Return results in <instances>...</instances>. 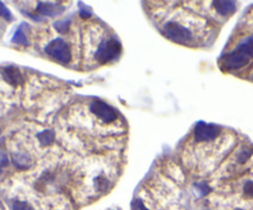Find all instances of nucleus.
Returning <instances> with one entry per match:
<instances>
[{
    "instance_id": "f257e3e1",
    "label": "nucleus",
    "mask_w": 253,
    "mask_h": 210,
    "mask_svg": "<svg viewBox=\"0 0 253 210\" xmlns=\"http://www.w3.org/2000/svg\"><path fill=\"white\" fill-rule=\"evenodd\" d=\"M120 51L121 45L119 42V40L115 39V37H111V39L105 40V41H102L99 45L97 53H95V58H97L99 64H105L107 62L113 61L115 57H118Z\"/></svg>"
},
{
    "instance_id": "f03ea898",
    "label": "nucleus",
    "mask_w": 253,
    "mask_h": 210,
    "mask_svg": "<svg viewBox=\"0 0 253 210\" xmlns=\"http://www.w3.org/2000/svg\"><path fill=\"white\" fill-rule=\"evenodd\" d=\"M164 35L171 41L180 45H189L193 41V33L184 26L179 25L174 21H169L164 25Z\"/></svg>"
},
{
    "instance_id": "7ed1b4c3",
    "label": "nucleus",
    "mask_w": 253,
    "mask_h": 210,
    "mask_svg": "<svg viewBox=\"0 0 253 210\" xmlns=\"http://www.w3.org/2000/svg\"><path fill=\"white\" fill-rule=\"evenodd\" d=\"M45 52L62 64L71 62V50L63 39H54L45 47Z\"/></svg>"
},
{
    "instance_id": "20e7f679",
    "label": "nucleus",
    "mask_w": 253,
    "mask_h": 210,
    "mask_svg": "<svg viewBox=\"0 0 253 210\" xmlns=\"http://www.w3.org/2000/svg\"><path fill=\"white\" fill-rule=\"evenodd\" d=\"M89 108L90 111H92L95 116H98L100 120L104 121V123H113V121H115L116 119H118V113H116L115 109L104 102L94 100V102L90 104Z\"/></svg>"
},
{
    "instance_id": "39448f33",
    "label": "nucleus",
    "mask_w": 253,
    "mask_h": 210,
    "mask_svg": "<svg viewBox=\"0 0 253 210\" xmlns=\"http://www.w3.org/2000/svg\"><path fill=\"white\" fill-rule=\"evenodd\" d=\"M221 132V129L216 125H210L205 123H198L194 129V138L198 142L212 141Z\"/></svg>"
},
{
    "instance_id": "423d86ee",
    "label": "nucleus",
    "mask_w": 253,
    "mask_h": 210,
    "mask_svg": "<svg viewBox=\"0 0 253 210\" xmlns=\"http://www.w3.org/2000/svg\"><path fill=\"white\" fill-rule=\"evenodd\" d=\"M0 72H1V77L5 80L6 84L11 85V87H19V85L24 84L23 73L20 72V69L18 67H4V68H1Z\"/></svg>"
},
{
    "instance_id": "0eeeda50",
    "label": "nucleus",
    "mask_w": 253,
    "mask_h": 210,
    "mask_svg": "<svg viewBox=\"0 0 253 210\" xmlns=\"http://www.w3.org/2000/svg\"><path fill=\"white\" fill-rule=\"evenodd\" d=\"M221 63H223V66L225 67L226 69H240L248 66L250 61H248V58H246L245 56H242V54L237 53V52L235 51H231L230 53L224 56Z\"/></svg>"
},
{
    "instance_id": "6e6552de",
    "label": "nucleus",
    "mask_w": 253,
    "mask_h": 210,
    "mask_svg": "<svg viewBox=\"0 0 253 210\" xmlns=\"http://www.w3.org/2000/svg\"><path fill=\"white\" fill-rule=\"evenodd\" d=\"M64 9H66L64 6L54 3H39L36 10H37V13L44 16H56L63 13Z\"/></svg>"
},
{
    "instance_id": "1a4fd4ad",
    "label": "nucleus",
    "mask_w": 253,
    "mask_h": 210,
    "mask_svg": "<svg viewBox=\"0 0 253 210\" xmlns=\"http://www.w3.org/2000/svg\"><path fill=\"white\" fill-rule=\"evenodd\" d=\"M11 159L19 169H28L32 164V158L30 155L24 154V152H14L11 155Z\"/></svg>"
},
{
    "instance_id": "9d476101",
    "label": "nucleus",
    "mask_w": 253,
    "mask_h": 210,
    "mask_svg": "<svg viewBox=\"0 0 253 210\" xmlns=\"http://www.w3.org/2000/svg\"><path fill=\"white\" fill-rule=\"evenodd\" d=\"M214 6L215 10L223 16L232 15L236 11V9H237L235 1H228H228H220V0L219 1H214Z\"/></svg>"
},
{
    "instance_id": "9b49d317",
    "label": "nucleus",
    "mask_w": 253,
    "mask_h": 210,
    "mask_svg": "<svg viewBox=\"0 0 253 210\" xmlns=\"http://www.w3.org/2000/svg\"><path fill=\"white\" fill-rule=\"evenodd\" d=\"M37 138H39V142L42 146H49V145L53 144L56 136H54L53 131L44 130L37 135Z\"/></svg>"
},
{
    "instance_id": "f8f14e48",
    "label": "nucleus",
    "mask_w": 253,
    "mask_h": 210,
    "mask_svg": "<svg viewBox=\"0 0 253 210\" xmlns=\"http://www.w3.org/2000/svg\"><path fill=\"white\" fill-rule=\"evenodd\" d=\"M13 42L16 45H23V46H27V37H26V33L24 32L23 27L19 28L18 31L15 32L13 37Z\"/></svg>"
},
{
    "instance_id": "ddd939ff",
    "label": "nucleus",
    "mask_w": 253,
    "mask_h": 210,
    "mask_svg": "<svg viewBox=\"0 0 253 210\" xmlns=\"http://www.w3.org/2000/svg\"><path fill=\"white\" fill-rule=\"evenodd\" d=\"M11 209L13 210H35V208L27 202H23V200H14L11 204Z\"/></svg>"
},
{
    "instance_id": "4468645a",
    "label": "nucleus",
    "mask_w": 253,
    "mask_h": 210,
    "mask_svg": "<svg viewBox=\"0 0 253 210\" xmlns=\"http://www.w3.org/2000/svg\"><path fill=\"white\" fill-rule=\"evenodd\" d=\"M68 27H69L68 20H59L54 23V28L61 33H66L67 31H68Z\"/></svg>"
},
{
    "instance_id": "2eb2a0df",
    "label": "nucleus",
    "mask_w": 253,
    "mask_h": 210,
    "mask_svg": "<svg viewBox=\"0 0 253 210\" xmlns=\"http://www.w3.org/2000/svg\"><path fill=\"white\" fill-rule=\"evenodd\" d=\"M243 192L248 197H253V180L246 181V183L243 184Z\"/></svg>"
},
{
    "instance_id": "dca6fc26",
    "label": "nucleus",
    "mask_w": 253,
    "mask_h": 210,
    "mask_svg": "<svg viewBox=\"0 0 253 210\" xmlns=\"http://www.w3.org/2000/svg\"><path fill=\"white\" fill-rule=\"evenodd\" d=\"M1 15H5V18L8 19V20H11V14L9 13V10L4 6L3 3H0V16Z\"/></svg>"
},
{
    "instance_id": "f3484780",
    "label": "nucleus",
    "mask_w": 253,
    "mask_h": 210,
    "mask_svg": "<svg viewBox=\"0 0 253 210\" xmlns=\"http://www.w3.org/2000/svg\"><path fill=\"white\" fill-rule=\"evenodd\" d=\"M195 187L199 188V189L202 190V195L206 194V193L209 192V188H207V185L205 184V183H198V184H195Z\"/></svg>"
},
{
    "instance_id": "a211bd4d",
    "label": "nucleus",
    "mask_w": 253,
    "mask_h": 210,
    "mask_svg": "<svg viewBox=\"0 0 253 210\" xmlns=\"http://www.w3.org/2000/svg\"><path fill=\"white\" fill-rule=\"evenodd\" d=\"M133 205H135L136 210H147V208L145 207V205H143V203L141 202L140 199H137V200H136V202H135V204H133Z\"/></svg>"
},
{
    "instance_id": "6ab92c4d",
    "label": "nucleus",
    "mask_w": 253,
    "mask_h": 210,
    "mask_svg": "<svg viewBox=\"0 0 253 210\" xmlns=\"http://www.w3.org/2000/svg\"><path fill=\"white\" fill-rule=\"evenodd\" d=\"M90 15V10L88 8H80V16L82 18H89Z\"/></svg>"
},
{
    "instance_id": "aec40b11",
    "label": "nucleus",
    "mask_w": 253,
    "mask_h": 210,
    "mask_svg": "<svg viewBox=\"0 0 253 210\" xmlns=\"http://www.w3.org/2000/svg\"><path fill=\"white\" fill-rule=\"evenodd\" d=\"M237 210H242V209H237Z\"/></svg>"
}]
</instances>
